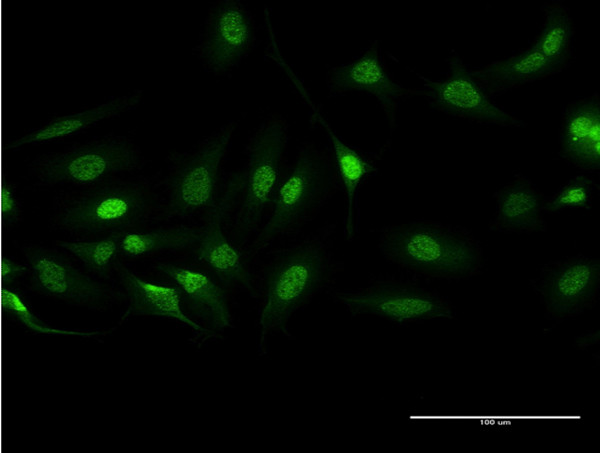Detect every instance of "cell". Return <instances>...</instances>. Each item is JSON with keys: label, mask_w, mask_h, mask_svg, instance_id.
I'll return each mask as SVG.
<instances>
[{"label": "cell", "mask_w": 600, "mask_h": 453, "mask_svg": "<svg viewBox=\"0 0 600 453\" xmlns=\"http://www.w3.org/2000/svg\"><path fill=\"white\" fill-rule=\"evenodd\" d=\"M115 273L127 301L123 318L140 315L170 319L189 328L196 339L205 341L216 336L186 313L180 291L172 282L148 280L119 261Z\"/></svg>", "instance_id": "e0dca14e"}, {"label": "cell", "mask_w": 600, "mask_h": 453, "mask_svg": "<svg viewBox=\"0 0 600 453\" xmlns=\"http://www.w3.org/2000/svg\"><path fill=\"white\" fill-rule=\"evenodd\" d=\"M155 174L120 176L66 188L53 198L50 226L70 233H113L159 220Z\"/></svg>", "instance_id": "7a4b0ae2"}, {"label": "cell", "mask_w": 600, "mask_h": 453, "mask_svg": "<svg viewBox=\"0 0 600 453\" xmlns=\"http://www.w3.org/2000/svg\"><path fill=\"white\" fill-rule=\"evenodd\" d=\"M21 250L36 292L79 306L114 300V290L103 279L83 271L60 252L39 244H25Z\"/></svg>", "instance_id": "5bb4252c"}, {"label": "cell", "mask_w": 600, "mask_h": 453, "mask_svg": "<svg viewBox=\"0 0 600 453\" xmlns=\"http://www.w3.org/2000/svg\"><path fill=\"white\" fill-rule=\"evenodd\" d=\"M328 296L352 316L369 315L400 325L455 316L451 301L412 279L379 276L355 288L329 287Z\"/></svg>", "instance_id": "ba28073f"}, {"label": "cell", "mask_w": 600, "mask_h": 453, "mask_svg": "<svg viewBox=\"0 0 600 453\" xmlns=\"http://www.w3.org/2000/svg\"><path fill=\"white\" fill-rule=\"evenodd\" d=\"M257 44L255 19L240 0L212 3L192 52L206 72L228 77Z\"/></svg>", "instance_id": "30bf717a"}, {"label": "cell", "mask_w": 600, "mask_h": 453, "mask_svg": "<svg viewBox=\"0 0 600 453\" xmlns=\"http://www.w3.org/2000/svg\"><path fill=\"white\" fill-rule=\"evenodd\" d=\"M339 186L328 148L314 141L302 142L285 171L269 213L246 248L254 258L313 219Z\"/></svg>", "instance_id": "5b68a950"}, {"label": "cell", "mask_w": 600, "mask_h": 453, "mask_svg": "<svg viewBox=\"0 0 600 453\" xmlns=\"http://www.w3.org/2000/svg\"><path fill=\"white\" fill-rule=\"evenodd\" d=\"M240 171L231 173L222 184L219 198L203 220L196 257L205 264L224 287L234 288L255 298L256 275L250 257L226 233V220L239 193Z\"/></svg>", "instance_id": "8fae6325"}, {"label": "cell", "mask_w": 600, "mask_h": 453, "mask_svg": "<svg viewBox=\"0 0 600 453\" xmlns=\"http://www.w3.org/2000/svg\"><path fill=\"white\" fill-rule=\"evenodd\" d=\"M237 127V120H228L190 149L167 156L163 171L155 173L159 220L205 219L219 198L222 168Z\"/></svg>", "instance_id": "277c9868"}, {"label": "cell", "mask_w": 600, "mask_h": 453, "mask_svg": "<svg viewBox=\"0 0 600 453\" xmlns=\"http://www.w3.org/2000/svg\"><path fill=\"white\" fill-rule=\"evenodd\" d=\"M144 92L140 89L113 95L89 107L63 115H55L38 126L30 128L6 145L12 152L70 139L89 129L138 108Z\"/></svg>", "instance_id": "2e32d148"}, {"label": "cell", "mask_w": 600, "mask_h": 453, "mask_svg": "<svg viewBox=\"0 0 600 453\" xmlns=\"http://www.w3.org/2000/svg\"><path fill=\"white\" fill-rule=\"evenodd\" d=\"M598 185L585 174H578L566 181L557 191L544 200V213L555 214L567 209H586L592 206V199Z\"/></svg>", "instance_id": "484cf974"}, {"label": "cell", "mask_w": 600, "mask_h": 453, "mask_svg": "<svg viewBox=\"0 0 600 453\" xmlns=\"http://www.w3.org/2000/svg\"><path fill=\"white\" fill-rule=\"evenodd\" d=\"M448 69L440 79L418 72L422 87L414 89L436 110L487 125L524 127L525 122L495 104L472 75V68L456 53L447 58Z\"/></svg>", "instance_id": "4fadbf2b"}, {"label": "cell", "mask_w": 600, "mask_h": 453, "mask_svg": "<svg viewBox=\"0 0 600 453\" xmlns=\"http://www.w3.org/2000/svg\"><path fill=\"white\" fill-rule=\"evenodd\" d=\"M29 274V266L11 258L3 257L1 261V279L3 286H7L16 279Z\"/></svg>", "instance_id": "83f0119b"}, {"label": "cell", "mask_w": 600, "mask_h": 453, "mask_svg": "<svg viewBox=\"0 0 600 453\" xmlns=\"http://www.w3.org/2000/svg\"><path fill=\"white\" fill-rule=\"evenodd\" d=\"M202 225L176 223L150 230H127L120 234V255L141 258L196 247Z\"/></svg>", "instance_id": "7402d4cb"}, {"label": "cell", "mask_w": 600, "mask_h": 453, "mask_svg": "<svg viewBox=\"0 0 600 453\" xmlns=\"http://www.w3.org/2000/svg\"><path fill=\"white\" fill-rule=\"evenodd\" d=\"M496 209L489 229L501 233L545 232L544 196L524 174L518 172L493 193Z\"/></svg>", "instance_id": "ffe728a7"}, {"label": "cell", "mask_w": 600, "mask_h": 453, "mask_svg": "<svg viewBox=\"0 0 600 453\" xmlns=\"http://www.w3.org/2000/svg\"><path fill=\"white\" fill-rule=\"evenodd\" d=\"M120 234L113 232L96 239L58 241L56 245L75 257L90 273L107 280L118 263Z\"/></svg>", "instance_id": "cb8c5ba5"}, {"label": "cell", "mask_w": 600, "mask_h": 453, "mask_svg": "<svg viewBox=\"0 0 600 453\" xmlns=\"http://www.w3.org/2000/svg\"><path fill=\"white\" fill-rule=\"evenodd\" d=\"M542 10L543 23L531 46L560 72L573 56V20L569 8L559 0L545 3Z\"/></svg>", "instance_id": "603a6c76"}, {"label": "cell", "mask_w": 600, "mask_h": 453, "mask_svg": "<svg viewBox=\"0 0 600 453\" xmlns=\"http://www.w3.org/2000/svg\"><path fill=\"white\" fill-rule=\"evenodd\" d=\"M378 249L389 263L420 277L462 280L480 273L484 250L466 228L432 220L377 230Z\"/></svg>", "instance_id": "3957f363"}, {"label": "cell", "mask_w": 600, "mask_h": 453, "mask_svg": "<svg viewBox=\"0 0 600 453\" xmlns=\"http://www.w3.org/2000/svg\"><path fill=\"white\" fill-rule=\"evenodd\" d=\"M146 164L132 137L109 133L39 153L26 163L25 170L34 189H66L139 174Z\"/></svg>", "instance_id": "8992f818"}, {"label": "cell", "mask_w": 600, "mask_h": 453, "mask_svg": "<svg viewBox=\"0 0 600 453\" xmlns=\"http://www.w3.org/2000/svg\"><path fill=\"white\" fill-rule=\"evenodd\" d=\"M531 286L550 321L562 322L592 308L599 297L600 260L576 254L547 262Z\"/></svg>", "instance_id": "7c38bea8"}, {"label": "cell", "mask_w": 600, "mask_h": 453, "mask_svg": "<svg viewBox=\"0 0 600 453\" xmlns=\"http://www.w3.org/2000/svg\"><path fill=\"white\" fill-rule=\"evenodd\" d=\"M556 73L552 64L531 45L509 57L472 69V75L490 97Z\"/></svg>", "instance_id": "44dd1931"}, {"label": "cell", "mask_w": 600, "mask_h": 453, "mask_svg": "<svg viewBox=\"0 0 600 453\" xmlns=\"http://www.w3.org/2000/svg\"><path fill=\"white\" fill-rule=\"evenodd\" d=\"M599 342L598 331H588L575 338V346L579 349H584L595 345Z\"/></svg>", "instance_id": "f1b7e54d"}, {"label": "cell", "mask_w": 600, "mask_h": 453, "mask_svg": "<svg viewBox=\"0 0 600 453\" xmlns=\"http://www.w3.org/2000/svg\"><path fill=\"white\" fill-rule=\"evenodd\" d=\"M560 154L585 172L600 168V102L597 93L577 99L564 109L559 133Z\"/></svg>", "instance_id": "d6986e66"}, {"label": "cell", "mask_w": 600, "mask_h": 453, "mask_svg": "<svg viewBox=\"0 0 600 453\" xmlns=\"http://www.w3.org/2000/svg\"><path fill=\"white\" fill-rule=\"evenodd\" d=\"M265 56L274 62L288 78L308 107L310 124L322 130L328 144L339 185L344 193L343 235L352 241L358 234L360 223L359 192L361 187L378 172L374 155L352 146L342 139L310 96L299 74L286 61L276 35L267 37Z\"/></svg>", "instance_id": "9c48e42d"}, {"label": "cell", "mask_w": 600, "mask_h": 453, "mask_svg": "<svg viewBox=\"0 0 600 453\" xmlns=\"http://www.w3.org/2000/svg\"><path fill=\"white\" fill-rule=\"evenodd\" d=\"M336 225L329 223L272 251L256 275L257 353L266 355L274 335L292 337L294 315L322 290L339 269L334 251Z\"/></svg>", "instance_id": "6da1fadb"}, {"label": "cell", "mask_w": 600, "mask_h": 453, "mask_svg": "<svg viewBox=\"0 0 600 453\" xmlns=\"http://www.w3.org/2000/svg\"><path fill=\"white\" fill-rule=\"evenodd\" d=\"M1 216L6 228L14 227L23 216V203L13 181L5 179L1 188Z\"/></svg>", "instance_id": "4316f807"}, {"label": "cell", "mask_w": 600, "mask_h": 453, "mask_svg": "<svg viewBox=\"0 0 600 453\" xmlns=\"http://www.w3.org/2000/svg\"><path fill=\"white\" fill-rule=\"evenodd\" d=\"M1 304L4 312L29 332L43 335H77L82 337H97L102 333L99 331H83L59 329L44 322L23 298L17 290L3 286L1 293Z\"/></svg>", "instance_id": "d4e9b609"}, {"label": "cell", "mask_w": 600, "mask_h": 453, "mask_svg": "<svg viewBox=\"0 0 600 453\" xmlns=\"http://www.w3.org/2000/svg\"><path fill=\"white\" fill-rule=\"evenodd\" d=\"M325 82L330 97L350 92L373 96L384 113L391 134L396 129L402 101L415 95L414 90L404 87L389 73L376 40L349 61L329 68Z\"/></svg>", "instance_id": "9a60e30c"}, {"label": "cell", "mask_w": 600, "mask_h": 453, "mask_svg": "<svg viewBox=\"0 0 600 453\" xmlns=\"http://www.w3.org/2000/svg\"><path fill=\"white\" fill-rule=\"evenodd\" d=\"M289 125L281 115L265 117L245 145L241 184L228 215L231 238L246 250L265 221L285 174Z\"/></svg>", "instance_id": "52a82bcc"}, {"label": "cell", "mask_w": 600, "mask_h": 453, "mask_svg": "<svg viewBox=\"0 0 600 453\" xmlns=\"http://www.w3.org/2000/svg\"><path fill=\"white\" fill-rule=\"evenodd\" d=\"M156 268L179 289L183 304L209 330L223 332L233 328L227 293L220 281L192 266L160 262Z\"/></svg>", "instance_id": "ac0fdd59"}]
</instances>
